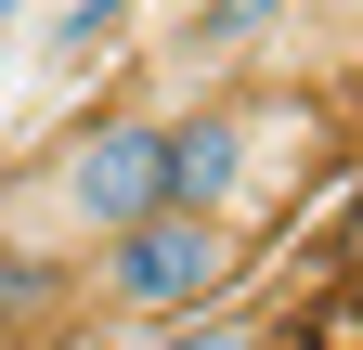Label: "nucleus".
<instances>
[{"label": "nucleus", "instance_id": "obj_1", "mask_svg": "<svg viewBox=\"0 0 363 350\" xmlns=\"http://www.w3.org/2000/svg\"><path fill=\"white\" fill-rule=\"evenodd\" d=\"M234 273H247V221H195V208H156V221H130L117 247H91V298H104L117 337L234 312Z\"/></svg>", "mask_w": 363, "mask_h": 350}, {"label": "nucleus", "instance_id": "obj_2", "mask_svg": "<svg viewBox=\"0 0 363 350\" xmlns=\"http://www.w3.org/2000/svg\"><path fill=\"white\" fill-rule=\"evenodd\" d=\"M39 208H52L78 247H117L130 221H156V208H169V117H91L78 143L52 156Z\"/></svg>", "mask_w": 363, "mask_h": 350}, {"label": "nucleus", "instance_id": "obj_3", "mask_svg": "<svg viewBox=\"0 0 363 350\" xmlns=\"http://www.w3.org/2000/svg\"><path fill=\"white\" fill-rule=\"evenodd\" d=\"M234 182H247V117H234V104L169 117V208H195V221H234Z\"/></svg>", "mask_w": 363, "mask_h": 350}, {"label": "nucleus", "instance_id": "obj_4", "mask_svg": "<svg viewBox=\"0 0 363 350\" xmlns=\"http://www.w3.org/2000/svg\"><path fill=\"white\" fill-rule=\"evenodd\" d=\"M91 350H259L247 312H195V324H156V337H91Z\"/></svg>", "mask_w": 363, "mask_h": 350}, {"label": "nucleus", "instance_id": "obj_5", "mask_svg": "<svg viewBox=\"0 0 363 350\" xmlns=\"http://www.w3.org/2000/svg\"><path fill=\"white\" fill-rule=\"evenodd\" d=\"M298 0H208V39H259V26H286Z\"/></svg>", "mask_w": 363, "mask_h": 350}, {"label": "nucleus", "instance_id": "obj_6", "mask_svg": "<svg viewBox=\"0 0 363 350\" xmlns=\"http://www.w3.org/2000/svg\"><path fill=\"white\" fill-rule=\"evenodd\" d=\"M13 13H26V0H0V26H13Z\"/></svg>", "mask_w": 363, "mask_h": 350}]
</instances>
